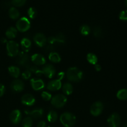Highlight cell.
<instances>
[{"instance_id":"1","label":"cell","mask_w":127,"mask_h":127,"mask_svg":"<svg viewBox=\"0 0 127 127\" xmlns=\"http://www.w3.org/2000/svg\"><path fill=\"white\" fill-rule=\"evenodd\" d=\"M67 79L71 82H79L83 79V73L76 67H71L68 68L66 73Z\"/></svg>"},{"instance_id":"2","label":"cell","mask_w":127,"mask_h":127,"mask_svg":"<svg viewBox=\"0 0 127 127\" xmlns=\"http://www.w3.org/2000/svg\"><path fill=\"white\" fill-rule=\"evenodd\" d=\"M60 120L64 127H72L76 122V118L73 114L71 112H64L60 115Z\"/></svg>"},{"instance_id":"3","label":"cell","mask_w":127,"mask_h":127,"mask_svg":"<svg viewBox=\"0 0 127 127\" xmlns=\"http://www.w3.org/2000/svg\"><path fill=\"white\" fill-rule=\"evenodd\" d=\"M67 102V97L63 94H57L51 99V104L56 108H62Z\"/></svg>"},{"instance_id":"4","label":"cell","mask_w":127,"mask_h":127,"mask_svg":"<svg viewBox=\"0 0 127 127\" xmlns=\"http://www.w3.org/2000/svg\"><path fill=\"white\" fill-rule=\"evenodd\" d=\"M19 45L14 40H9L6 43V50L9 57H16L19 53Z\"/></svg>"},{"instance_id":"5","label":"cell","mask_w":127,"mask_h":127,"mask_svg":"<svg viewBox=\"0 0 127 127\" xmlns=\"http://www.w3.org/2000/svg\"><path fill=\"white\" fill-rule=\"evenodd\" d=\"M16 29L21 32H25L31 27V22L26 17L20 18L16 22Z\"/></svg>"},{"instance_id":"6","label":"cell","mask_w":127,"mask_h":127,"mask_svg":"<svg viewBox=\"0 0 127 127\" xmlns=\"http://www.w3.org/2000/svg\"><path fill=\"white\" fill-rule=\"evenodd\" d=\"M17 58L16 60V62L18 64L27 68L30 65L29 57L26 52H19L17 55Z\"/></svg>"},{"instance_id":"7","label":"cell","mask_w":127,"mask_h":127,"mask_svg":"<svg viewBox=\"0 0 127 127\" xmlns=\"http://www.w3.org/2000/svg\"><path fill=\"white\" fill-rule=\"evenodd\" d=\"M104 109V105L101 102H95L90 108V112L92 115L94 117H97L102 114Z\"/></svg>"},{"instance_id":"8","label":"cell","mask_w":127,"mask_h":127,"mask_svg":"<svg viewBox=\"0 0 127 127\" xmlns=\"http://www.w3.org/2000/svg\"><path fill=\"white\" fill-rule=\"evenodd\" d=\"M108 125L110 127H119L121 124V119L117 113H114L107 119Z\"/></svg>"},{"instance_id":"9","label":"cell","mask_w":127,"mask_h":127,"mask_svg":"<svg viewBox=\"0 0 127 127\" xmlns=\"http://www.w3.org/2000/svg\"><path fill=\"white\" fill-rule=\"evenodd\" d=\"M43 74L48 78H52L56 74L55 68L51 64H45L42 69Z\"/></svg>"},{"instance_id":"10","label":"cell","mask_w":127,"mask_h":127,"mask_svg":"<svg viewBox=\"0 0 127 127\" xmlns=\"http://www.w3.org/2000/svg\"><path fill=\"white\" fill-rule=\"evenodd\" d=\"M11 89L14 93H20L24 89V84L21 79H16L11 83Z\"/></svg>"},{"instance_id":"11","label":"cell","mask_w":127,"mask_h":127,"mask_svg":"<svg viewBox=\"0 0 127 127\" xmlns=\"http://www.w3.org/2000/svg\"><path fill=\"white\" fill-rule=\"evenodd\" d=\"M33 41L38 47H43L47 43V39L43 33H37L33 37Z\"/></svg>"},{"instance_id":"12","label":"cell","mask_w":127,"mask_h":127,"mask_svg":"<svg viewBox=\"0 0 127 127\" xmlns=\"http://www.w3.org/2000/svg\"><path fill=\"white\" fill-rule=\"evenodd\" d=\"M31 61L32 63L37 66L45 65L46 63L45 58L42 55V54L39 53H35L33 55L31 56Z\"/></svg>"},{"instance_id":"13","label":"cell","mask_w":127,"mask_h":127,"mask_svg":"<svg viewBox=\"0 0 127 127\" xmlns=\"http://www.w3.org/2000/svg\"><path fill=\"white\" fill-rule=\"evenodd\" d=\"M21 102L26 106H32L35 102V99L32 94H26L21 97Z\"/></svg>"},{"instance_id":"14","label":"cell","mask_w":127,"mask_h":127,"mask_svg":"<svg viewBox=\"0 0 127 127\" xmlns=\"http://www.w3.org/2000/svg\"><path fill=\"white\" fill-rule=\"evenodd\" d=\"M9 119L11 122L14 125H17L21 122L22 119V114L21 111L18 109H16L12 111V112L10 114Z\"/></svg>"},{"instance_id":"15","label":"cell","mask_w":127,"mask_h":127,"mask_svg":"<svg viewBox=\"0 0 127 127\" xmlns=\"http://www.w3.org/2000/svg\"><path fill=\"white\" fill-rule=\"evenodd\" d=\"M31 84L32 89L35 91L42 90L45 87L44 82L41 79L32 78L31 79Z\"/></svg>"},{"instance_id":"16","label":"cell","mask_w":127,"mask_h":127,"mask_svg":"<svg viewBox=\"0 0 127 127\" xmlns=\"http://www.w3.org/2000/svg\"><path fill=\"white\" fill-rule=\"evenodd\" d=\"M62 87V81L59 79H54L52 80L47 84V89L51 91H56L60 89Z\"/></svg>"},{"instance_id":"17","label":"cell","mask_w":127,"mask_h":127,"mask_svg":"<svg viewBox=\"0 0 127 127\" xmlns=\"http://www.w3.org/2000/svg\"><path fill=\"white\" fill-rule=\"evenodd\" d=\"M26 114L29 115L30 117L33 119H38V118L42 117V115L43 114V110L42 108H38V109H35L31 111H25Z\"/></svg>"},{"instance_id":"18","label":"cell","mask_w":127,"mask_h":127,"mask_svg":"<svg viewBox=\"0 0 127 127\" xmlns=\"http://www.w3.org/2000/svg\"><path fill=\"white\" fill-rule=\"evenodd\" d=\"M8 71L10 75L14 78H17L20 75V69L16 66H10L8 67Z\"/></svg>"},{"instance_id":"19","label":"cell","mask_w":127,"mask_h":127,"mask_svg":"<svg viewBox=\"0 0 127 127\" xmlns=\"http://www.w3.org/2000/svg\"><path fill=\"white\" fill-rule=\"evenodd\" d=\"M48 59L51 62L54 63H60L61 62V57L57 52H51L48 55Z\"/></svg>"},{"instance_id":"20","label":"cell","mask_w":127,"mask_h":127,"mask_svg":"<svg viewBox=\"0 0 127 127\" xmlns=\"http://www.w3.org/2000/svg\"><path fill=\"white\" fill-rule=\"evenodd\" d=\"M17 35V30L14 27H11L6 31V36L9 39L14 38Z\"/></svg>"},{"instance_id":"21","label":"cell","mask_w":127,"mask_h":127,"mask_svg":"<svg viewBox=\"0 0 127 127\" xmlns=\"http://www.w3.org/2000/svg\"><path fill=\"white\" fill-rule=\"evenodd\" d=\"M21 45L22 48H23L24 51L26 52H28L31 47V41L27 38H23L21 41Z\"/></svg>"},{"instance_id":"22","label":"cell","mask_w":127,"mask_h":127,"mask_svg":"<svg viewBox=\"0 0 127 127\" xmlns=\"http://www.w3.org/2000/svg\"><path fill=\"white\" fill-rule=\"evenodd\" d=\"M62 90L63 93L66 95H71L73 92V87L71 83H66L62 86Z\"/></svg>"},{"instance_id":"23","label":"cell","mask_w":127,"mask_h":127,"mask_svg":"<svg viewBox=\"0 0 127 127\" xmlns=\"http://www.w3.org/2000/svg\"><path fill=\"white\" fill-rule=\"evenodd\" d=\"M47 120L50 123H54L58 119V114L54 110H50L47 114Z\"/></svg>"},{"instance_id":"24","label":"cell","mask_w":127,"mask_h":127,"mask_svg":"<svg viewBox=\"0 0 127 127\" xmlns=\"http://www.w3.org/2000/svg\"><path fill=\"white\" fill-rule=\"evenodd\" d=\"M9 16L12 19H17L19 17L20 13L16 7H11L9 10Z\"/></svg>"},{"instance_id":"25","label":"cell","mask_w":127,"mask_h":127,"mask_svg":"<svg viewBox=\"0 0 127 127\" xmlns=\"http://www.w3.org/2000/svg\"><path fill=\"white\" fill-rule=\"evenodd\" d=\"M87 60L89 62V63H91V64H94L95 65V64L97 63L98 62V58L95 55L94 53H89L87 55Z\"/></svg>"},{"instance_id":"26","label":"cell","mask_w":127,"mask_h":127,"mask_svg":"<svg viewBox=\"0 0 127 127\" xmlns=\"http://www.w3.org/2000/svg\"><path fill=\"white\" fill-rule=\"evenodd\" d=\"M117 97L121 100H127V89H122L117 93Z\"/></svg>"},{"instance_id":"27","label":"cell","mask_w":127,"mask_h":127,"mask_svg":"<svg viewBox=\"0 0 127 127\" xmlns=\"http://www.w3.org/2000/svg\"><path fill=\"white\" fill-rule=\"evenodd\" d=\"M79 31H80V33H81L83 35L87 36L90 33L91 29L89 26H88V25L86 24H84L83 25V26H81Z\"/></svg>"},{"instance_id":"28","label":"cell","mask_w":127,"mask_h":127,"mask_svg":"<svg viewBox=\"0 0 127 127\" xmlns=\"http://www.w3.org/2000/svg\"><path fill=\"white\" fill-rule=\"evenodd\" d=\"M33 125V120L31 117H27L22 122V125L23 127H32Z\"/></svg>"},{"instance_id":"29","label":"cell","mask_w":127,"mask_h":127,"mask_svg":"<svg viewBox=\"0 0 127 127\" xmlns=\"http://www.w3.org/2000/svg\"><path fill=\"white\" fill-rule=\"evenodd\" d=\"M27 14H28L29 16L31 19H33L36 17L37 15V11L35 7H31L27 11Z\"/></svg>"},{"instance_id":"30","label":"cell","mask_w":127,"mask_h":127,"mask_svg":"<svg viewBox=\"0 0 127 127\" xmlns=\"http://www.w3.org/2000/svg\"><path fill=\"white\" fill-rule=\"evenodd\" d=\"M102 30L101 27L99 26H96L94 27V35L95 37L99 38L102 36Z\"/></svg>"},{"instance_id":"31","label":"cell","mask_w":127,"mask_h":127,"mask_svg":"<svg viewBox=\"0 0 127 127\" xmlns=\"http://www.w3.org/2000/svg\"><path fill=\"white\" fill-rule=\"evenodd\" d=\"M57 43H64L65 42V37L63 33H58L55 37Z\"/></svg>"},{"instance_id":"32","label":"cell","mask_w":127,"mask_h":127,"mask_svg":"<svg viewBox=\"0 0 127 127\" xmlns=\"http://www.w3.org/2000/svg\"><path fill=\"white\" fill-rule=\"evenodd\" d=\"M41 97H42V99L44 100H45V101H48V100H51L52 98V94L47 91L42 92V94H41Z\"/></svg>"},{"instance_id":"33","label":"cell","mask_w":127,"mask_h":127,"mask_svg":"<svg viewBox=\"0 0 127 127\" xmlns=\"http://www.w3.org/2000/svg\"><path fill=\"white\" fill-rule=\"evenodd\" d=\"M26 2V0H12V3L14 6L17 7L22 6Z\"/></svg>"},{"instance_id":"34","label":"cell","mask_w":127,"mask_h":127,"mask_svg":"<svg viewBox=\"0 0 127 127\" xmlns=\"http://www.w3.org/2000/svg\"><path fill=\"white\" fill-rule=\"evenodd\" d=\"M31 75H32V72L27 69L22 73V78H23L24 79L27 80V79H29L31 78Z\"/></svg>"},{"instance_id":"35","label":"cell","mask_w":127,"mask_h":127,"mask_svg":"<svg viewBox=\"0 0 127 127\" xmlns=\"http://www.w3.org/2000/svg\"><path fill=\"white\" fill-rule=\"evenodd\" d=\"M119 19L121 21H127V10H124L120 12L119 14Z\"/></svg>"},{"instance_id":"36","label":"cell","mask_w":127,"mask_h":127,"mask_svg":"<svg viewBox=\"0 0 127 127\" xmlns=\"http://www.w3.org/2000/svg\"><path fill=\"white\" fill-rule=\"evenodd\" d=\"M45 50L46 52H50V53H51V52H54L55 47H54V46H53V45L49 44L48 46H47V47H45Z\"/></svg>"},{"instance_id":"37","label":"cell","mask_w":127,"mask_h":127,"mask_svg":"<svg viewBox=\"0 0 127 127\" xmlns=\"http://www.w3.org/2000/svg\"><path fill=\"white\" fill-rule=\"evenodd\" d=\"M5 93V86L2 84H0V97L4 95Z\"/></svg>"},{"instance_id":"38","label":"cell","mask_w":127,"mask_h":127,"mask_svg":"<svg viewBox=\"0 0 127 127\" xmlns=\"http://www.w3.org/2000/svg\"><path fill=\"white\" fill-rule=\"evenodd\" d=\"M64 75H65V73H64V72H63V71L59 72V73H58V75H57L58 76V79H59L60 81H62V79L64 78Z\"/></svg>"},{"instance_id":"39","label":"cell","mask_w":127,"mask_h":127,"mask_svg":"<svg viewBox=\"0 0 127 127\" xmlns=\"http://www.w3.org/2000/svg\"><path fill=\"white\" fill-rule=\"evenodd\" d=\"M37 127H47V124H46V122L45 121H40L37 124Z\"/></svg>"},{"instance_id":"40","label":"cell","mask_w":127,"mask_h":127,"mask_svg":"<svg viewBox=\"0 0 127 127\" xmlns=\"http://www.w3.org/2000/svg\"><path fill=\"white\" fill-rule=\"evenodd\" d=\"M94 68H95V71H100L102 69V67L100 64L97 63V64H95V65H94Z\"/></svg>"},{"instance_id":"41","label":"cell","mask_w":127,"mask_h":127,"mask_svg":"<svg viewBox=\"0 0 127 127\" xmlns=\"http://www.w3.org/2000/svg\"><path fill=\"white\" fill-rule=\"evenodd\" d=\"M2 43H7V41L6 40V38H2Z\"/></svg>"},{"instance_id":"42","label":"cell","mask_w":127,"mask_h":127,"mask_svg":"<svg viewBox=\"0 0 127 127\" xmlns=\"http://www.w3.org/2000/svg\"><path fill=\"white\" fill-rule=\"evenodd\" d=\"M124 127H127V122H126V123H125V124H124V126H123Z\"/></svg>"},{"instance_id":"43","label":"cell","mask_w":127,"mask_h":127,"mask_svg":"<svg viewBox=\"0 0 127 127\" xmlns=\"http://www.w3.org/2000/svg\"><path fill=\"white\" fill-rule=\"evenodd\" d=\"M125 5H126V6L127 7V0H125Z\"/></svg>"},{"instance_id":"44","label":"cell","mask_w":127,"mask_h":127,"mask_svg":"<svg viewBox=\"0 0 127 127\" xmlns=\"http://www.w3.org/2000/svg\"><path fill=\"white\" fill-rule=\"evenodd\" d=\"M50 127V126H49V127Z\"/></svg>"}]
</instances>
